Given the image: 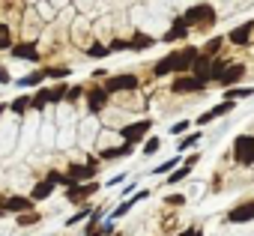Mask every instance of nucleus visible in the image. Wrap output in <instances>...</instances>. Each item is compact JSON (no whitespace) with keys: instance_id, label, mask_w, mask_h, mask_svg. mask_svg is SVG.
<instances>
[{"instance_id":"f257e3e1","label":"nucleus","mask_w":254,"mask_h":236,"mask_svg":"<svg viewBox=\"0 0 254 236\" xmlns=\"http://www.w3.org/2000/svg\"><path fill=\"white\" fill-rule=\"evenodd\" d=\"M200 57V51L197 48H191V45H186L183 51H171V54H165L156 66H153V75L156 78H162V75H171V72H191V66H194V60Z\"/></svg>"},{"instance_id":"f03ea898","label":"nucleus","mask_w":254,"mask_h":236,"mask_svg":"<svg viewBox=\"0 0 254 236\" xmlns=\"http://www.w3.org/2000/svg\"><path fill=\"white\" fill-rule=\"evenodd\" d=\"M183 21H186L189 27H212V24L218 21V12H215L209 3H194V6H189V9L183 12Z\"/></svg>"},{"instance_id":"7ed1b4c3","label":"nucleus","mask_w":254,"mask_h":236,"mask_svg":"<svg viewBox=\"0 0 254 236\" xmlns=\"http://www.w3.org/2000/svg\"><path fill=\"white\" fill-rule=\"evenodd\" d=\"M233 162L242 165V168H251L254 165V138L251 135H239L233 141Z\"/></svg>"},{"instance_id":"20e7f679","label":"nucleus","mask_w":254,"mask_h":236,"mask_svg":"<svg viewBox=\"0 0 254 236\" xmlns=\"http://www.w3.org/2000/svg\"><path fill=\"white\" fill-rule=\"evenodd\" d=\"M153 129V120H138V123H129V126H123L120 129V138L126 141V144H138V141H144L147 138V132Z\"/></svg>"},{"instance_id":"39448f33","label":"nucleus","mask_w":254,"mask_h":236,"mask_svg":"<svg viewBox=\"0 0 254 236\" xmlns=\"http://www.w3.org/2000/svg\"><path fill=\"white\" fill-rule=\"evenodd\" d=\"M96 174H99V159H87V165H69V177H72L78 185L93 182Z\"/></svg>"},{"instance_id":"423d86ee","label":"nucleus","mask_w":254,"mask_h":236,"mask_svg":"<svg viewBox=\"0 0 254 236\" xmlns=\"http://www.w3.org/2000/svg\"><path fill=\"white\" fill-rule=\"evenodd\" d=\"M132 90H138V78L135 75H114L105 84V93L108 96H114V93H132Z\"/></svg>"},{"instance_id":"0eeeda50","label":"nucleus","mask_w":254,"mask_h":236,"mask_svg":"<svg viewBox=\"0 0 254 236\" xmlns=\"http://www.w3.org/2000/svg\"><path fill=\"white\" fill-rule=\"evenodd\" d=\"M203 90H206V81L194 75H177L171 84V93H203Z\"/></svg>"},{"instance_id":"6e6552de","label":"nucleus","mask_w":254,"mask_h":236,"mask_svg":"<svg viewBox=\"0 0 254 236\" xmlns=\"http://www.w3.org/2000/svg\"><path fill=\"white\" fill-rule=\"evenodd\" d=\"M233 108H236V102H218L215 108H209L206 114H200V117H197V126H209L212 120H218V117H224V114H230Z\"/></svg>"},{"instance_id":"1a4fd4ad","label":"nucleus","mask_w":254,"mask_h":236,"mask_svg":"<svg viewBox=\"0 0 254 236\" xmlns=\"http://www.w3.org/2000/svg\"><path fill=\"white\" fill-rule=\"evenodd\" d=\"M251 30H254V21H242L239 27H233V30L227 33V42L242 48V45H248V42H251Z\"/></svg>"},{"instance_id":"9d476101","label":"nucleus","mask_w":254,"mask_h":236,"mask_svg":"<svg viewBox=\"0 0 254 236\" xmlns=\"http://www.w3.org/2000/svg\"><path fill=\"white\" fill-rule=\"evenodd\" d=\"M251 218H254V200H245V203H239V206H233L227 212V221L230 224H245Z\"/></svg>"},{"instance_id":"9b49d317","label":"nucleus","mask_w":254,"mask_h":236,"mask_svg":"<svg viewBox=\"0 0 254 236\" xmlns=\"http://www.w3.org/2000/svg\"><path fill=\"white\" fill-rule=\"evenodd\" d=\"M15 60H27V63H36L39 60V48H36V42H18V45H12V51H9Z\"/></svg>"},{"instance_id":"f8f14e48","label":"nucleus","mask_w":254,"mask_h":236,"mask_svg":"<svg viewBox=\"0 0 254 236\" xmlns=\"http://www.w3.org/2000/svg\"><path fill=\"white\" fill-rule=\"evenodd\" d=\"M0 206H3V212H33V200L30 197H18V194H9Z\"/></svg>"},{"instance_id":"ddd939ff","label":"nucleus","mask_w":254,"mask_h":236,"mask_svg":"<svg viewBox=\"0 0 254 236\" xmlns=\"http://www.w3.org/2000/svg\"><path fill=\"white\" fill-rule=\"evenodd\" d=\"M108 93H105V87H96V90H87V111L90 114H99L105 105H108Z\"/></svg>"},{"instance_id":"4468645a","label":"nucleus","mask_w":254,"mask_h":236,"mask_svg":"<svg viewBox=\"0 0 254 236\" xmlns=\"http://www.w3.org/2000/svg\"><path fill=\"white\" fill-rule=\"evenodd\" d=\"M194 165H197V153L186 156V159H183V165H180V168H177V171H174V174L168 177V182H171V185H177L180 179H186V177H189V174L194 171Z\"/></svg>"},{"instance_id":"2eb2a0df","label":"nucleus","mask_w":254,"mask_h":236,"mask_svg":"<svg viewBox=\"0 0 254 236\" xmlns=\"http://www.w3.org/2000/svg\"><path fill=\"white\" fill-rule=\"evenodd\" d=\"M189 33H191V27H189V24H186L183 18H177V21L171 24V30H168L165 36H162V42H180V39H186Z\"/></svg>"},{"instance_id":"dca6fc26","label":"nucleus","mask_w":254,"mask_h":236,"mask_svg":"<svg viewBox=\"0 0 254 236\" xmlns=\"http://www.w3.org/2000/svg\"><path fill=\"white\" fill-rule=\"evenodd\" d=\"M242 78H245V66H242V63H233V66H227V72H224V78H221L218 84H221L224 90H230V87L239 84Z\"/></svg>"},{"instance_id":"f3484780","label":"nucleus","mask_w":254,"mask_h":236,"mask_svg":"<svg viewBox=\"0 0 254 236\" xmlns=\"http://www.w3.org/2000/svg\"><path fill=\"white\" fill-rule=\"evenodd\" d=\"M135 153V144H123V147H108L99 153L102 162H114V159H126V156H132Z\"/></svg>"},{"instance_id":"a211bd4d","label":"nucleus","mask_w":254,"mask_h":236,"mask_svg":"<svg viewBox=\"0 0 254 236\" xmlns=\"http://www.w3.org/2000/svg\"><path fill=\"white\" fill-rule=\"evenodd\" d=\"M209 72H212V60H209V57H203V54H200V57H197V60H194V66H191V75H194V78H200V81H206V84H209Z\"/></svg>"},{"instance_id":"6ab92c4d","label":"nucleus","mask_w":254,"mask_h":236,"mask_svg":"<svg viewBox=\"0 0 254 236\" xmlns=\"http://www.w3.org/2000/svg\"><path fill=\"white\" fill-rule=\"evenodd\" d=\"M45 81H48V69H36V72L24 75V78L18 81V87H36V90H39V87H42Z\"/></svg>"},{"instance_id":"aec40b11","label":"nucleus","mask_w":254,"mask_h":236,"mask_svg":"<svg viewBox=\"0 0 254 236\" xmlns=\"http://www.w3.org/2000/svg\"><path fill=\"white\" fill-rule=\"evenodd\" d=\"M251 96H254V87H230V90H224L221 102H239V99H251Z\"/></svg>"},{"instance_id":"412c9836","label":"nucleus","mask_w":254,"mask_h":236,"mask_svg":"<svg viewBox=\"0 0 254 236\" xmlns=\"http://www.w3.org/2000/svg\"><path fill=\"white\" fill-rule=\"evenodd\" d=\"M51 191H54V182L51 179H42V182H36V188L30 191V200L36 203V200H45V197H51Z\"/></svg>"},{"instance_id":"4be33fe9","label":"nucleus","mask_w":254,"mask_h":236,"mask_svg":"<svg viewBox=\"0 0 254 236\" xmlns=\"http://www.w3.org/2000/svg\"><path fill=\"white\" fill-rule=\"evenodd\" d=\"M0 51H12V27L0 21Z\"/></svg>"},{"instance_id":"5701e85b","label":"nucleus","mask_w":254,"mask_h":236,"mask_svg":"<svg viewBox=\"0 0 254 236\" xmlns=\"http://www.w3.org/2000/svg\"><path fill=\"white\" fill-rule=\"evenodd\" d=\"M30 108H33V111H42V108H48V90H45V87H39V90L30 96Z\"/></svg>"},{"instance_id":"b1692460","label":"nucleus","mask_w":254,"mask_h":236,"mask_svg":"<svg viewBox=\"0 0 254 236\" xmlns=\"http://www.w3.org/2000/svg\"><path fill=\"white\" fill-rule=\"evenodd\" d=\"M129 45H132V51H147L150 45H156L150 36H144V33H135L132 39H129Z\"/></svg>"},{"instance_id":"393cba45","label":"nucleus","mask_w":254,"mask_h":236,"mask_svg":"<svg viewBox=\"0 0 254 236\" xmlns=\"http://www.w3.org/2000/svg\"><path fill=\"white\" fill-rule=\"evenodd\" d=\"M221 45H224V39H221V36H212V39H209V42H206V45H203V51H200V54H203V57H209V60H212V57H215V54H218V48H221Z\"/></svg>"},{"instance_id":"a878e982","label":"nucleus","mask_w":254,"mask_h":236,"mask_svg":"<svg viewBox=\"0 0 254 236\" xmlns=\"http://www.w3.org/2000/svg\"><path fill=\"white\" fill-rule=\"evenodd\" d=\"M108 54H111V45H102V42H96V45L87 48V57H93V60H105Z\"/></svg>"},{"instance_id":"bb28decb","label":"nucleus","mask_w":254,"mask_h":236,"mask_svg":"<svg viewBox=\"0 0 254 236\" xmlns=\"http://www.w3.org/2000/svg\"><path fill=\"white\" fill-rule=\"evenodd\" d=\"M180 165H183V162H180V156H177V159H168L165 165H156V171H153V174H159V177H165V174H168V177H171Z\"/></svg>"},{"instance_id":"cd10ccee","label":"nucleus","mask_w":254,"mask_h":236,"mask_svg":"<svg viewBox=\"0 0 254 236\" xmlns=\"http://www.w3.org/2000/svg\"><path fill=\"white\" fill-rule=\"evenodd\" d=\"M9 108H12V114H15V117H24V111L30 108V96H18Z\"/></svg>"},{"instance_id":"c85d7f7f","label":"nucleus","mask_w":254,"mask_h":236,"mask_svg":"<svg viewBox=\"0 0 254 236\" xmlns=\"http://www.w3.org/2000/svg\"><path fill=\"white\" fill-rule=\"evenodd\" d=\"M197 141H200V135H197V132H191V135H186L183 141H177V153H186V150H191V147H194Z\"/></svg>"},{"instance_id":"c756f323","label":"nucleus","mask_w":254,"mask_h":236,"mask_svg":"<svg viewBox=\"0 0 254 236\" xmlns=\"http://www.w3.org/2000/svg\"><path fill=\"white\" fill-rule=\"evenodd\" d=\"M227 72V63L224 60H212V72H209V81H221Z\"/></svg>"},{"instance_id":"7c9ffc66","label":"nucleus","mask_w":254,"mask_h":236,"mask_svg":"<svg viewBox=\"0 0 254 236\" xmlns=\"http://www.w3.org/2000/svg\"><path fill=\"white\" fill-rule=\"evenodd\" d=\"M69 75H72V69H69V66H48V78H54V81L69 78Z\"/></svg>"},{"instance_id":"2f4dec72","label":"nucleus","mask_w":254,"mask_h":236,"mask_svg":"<svg viewBox=\"0 0 254 236\" xmlns=\"http://www.w3.org/2000/svg\"><path fill=\"white\" fill-rule=\"evenodd\" d=\"M39 218H42L39 212H21V215H18V224H21V227H30V224H36Z\"/></svg>"},{"instance_id":"473e14b6","label":"nucleus","mask_w":254,"mask_h":236,"mask_svg":"<svg viewBox=\"0 0 254 236\" xmlns=\"http://www.w3.org/2000/svg\"><path fill=\"white\" fill-rule=\"evenodd\" d=\"M99 218H102V209H93V215H90V224H87V236H93L96 233V224H99Z\"/></svg>"},{"instance_id":"72a5a7b5","label":"nucleus","mask_w":254,"mask_h":236,"mask_svg":"<svg viewBox=\"0 0 254 236\" xmlns=\"http://www.w3.org/2000/svg\"><path fill=\"white\" fill-rule=\"evenodd\" d=\"M81 96H87V90H84V87H69V93H66V102H78Z\"/></svg>"},{"instance_id":"f704fd0d","label":"nucleus","mask_w":254,"mask_h":236,"mask_svg":"<svg viewBox=\"0 0 254 236\" xmlns=\"http://www.w3.org/2000/svg\"><path fill=\"white\" fill-rule=\"evenodd\" d=\"M87 215H93V209H87V206H84V209H78V212L69 218V227H72V224H78V221H84Z\"/></svg>"},{"instance_id":"c9c22d12","label":"nucleus","mask_w":254,"mask_h":236,"mask_svg":"<svg viewBox=\"0 0 254 236\" xmlns=\"http://www.w3.org/2000/svg\"><path fill=\"white\" fill-rule=\"evenodd\" d=\"M186 132H189V123H186V120H180V123L171 126V135H183V138H186Z\"/></svg>"},{"instance_id":"e433bc0d","label":"nucleus","mask_w":254,"mask_h":236,"mask_svg":"<svg viewBox=\"0 0 254 236\" xmlns=\"http://www.w3.org/2000/svg\"><path fill=\"white\" fill-rule=\"evenodd\" d=\"M129 209H132V200H123V203H120V206H117V209H114L111 215H114V218H120V215H126Z\"/></svg>"},{"instance_id":"4c0bfd02","label":"nucleus","mask_w":254,"mask_h":236,"mask_svg":"<svg viewBox=\"0 0 254 236\" xmlns=\"http://www.w3.org/2000/svg\"><path fill=\"white\" fill-rule=\"evenodd\" d=\"M153 153H159V138H153V141L144 144V156H153Z\"/></svg>"},{"instance_id":"58836bf2","label":"nucleus","mask_w":254,"mask_h":236,"mask_svg":"<svg viewBox=\"0 0 254 236\" xmlns=\"http://www.w3.org/2000/svg\"><path fill=\"white\" fill-rule=\"evenodd\" d=\"M111 233H114V221H105V224H102L93 236H111Z\"/></svg>"},{"instance_id":"ea45409f","label":"nucleus","mask_w":254,"mask_h":236,"mask_svg":"<svg viewBox=\"0 0 254 236\" xmlns=\"http://www.w3.org/2000/svg\"><path fill=\"white\" fill-rule=\"evenodd\" d=\"M129 48H132V45L126 42V39H114V42H111V51H129Z\"/></svg>"},{"instance_id":"a19ab883","label":"nucleus","mask_w":254,"mask_h":236,"mask_svg":"<svg viewBox=\"0 0 254 236\" xmlns=\"http://www.w3.org/2000/svg\"><path fill=\"white\" fill-rule=\"evenodd\" d=\"M165 203H168V206H183V203H186V197H183V194H171Z\"/></svg>"},{"instance_id":"79ce46f5","label":"nucleus","mask_w":254,"mask_h":236,"mask_svg":"<svg viewBox=\"0 0 254 236\" xmlns=\"http://www.w3.org/2000/svg\"><path fill=\"white\" fill-rule=\"evenodd\" d=\"M9 81H12V75H9L3 66H0V84H9Z\"/></svg>"},{"instance_id":"37998d69","label":"nucleus","mask_w":254,"mask_h":236,"mask_svg":"<svg viewBox=\"0 0 254 236\" xmlns=\"http://www.w3.org/2000/svg\"><path fill=\"white\" fill-rule=\"evenodd\" d=\"M180 236H197V230H183Z\"/></svg>"},{"instance_id":"c03bdc74","label":"nucleus","mask_w":254,"mask_h":236,"mask_svg":"<svg viewBox=\"0 0 254 236\" xmlns=\"http://www.w3.org/2000/svg\"><path fill=\"white\" fill-rule=\"evenodd\" d=\"M3 111H6V105H0V117H3Z\"/></svg>"},{"instance_id":"a18cd8bd","label":"nucleus","mask_w":254,"mask_h":236,"mask_svg":"<svg viewBox=\"0 0 254 236\" xmlns=\"http://www.w3.org/2000/svg\"><path fill=\"white\" fill-rule=\"evenodd\" d=\"M3 215H6V212H3V206H0V218H3Z\"/></svg>"}]
</instances>
